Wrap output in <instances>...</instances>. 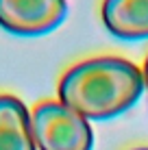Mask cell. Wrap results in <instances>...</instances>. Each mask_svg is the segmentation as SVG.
Segmentation results:
<instances>
[{
  "label": "cell",
  "mask_w": 148,
  "mask_h": 150,
  "mask_svg": "<svg viewBox=\"0 0 148 150\" xmlns=\"http://www.w3.org/2000/svg\"><path fill=\"white\" fill-rule=\"evenodd\" d=\"M144 91V74L122 57L76 63L59 83V102L85 120H109L129 111Z\"/></svg>",
  "instance_id": "6da1fadb"
},
{
  "label": "cell",
  "mask_w": 148,
  "mask_h": 150,
  "mask_svg": "<svg viewBox=\"0 0 148 150\" xmlns=\"http://www.w3.org/2000/svg\"><path fill=\"white\" fill-rule=\"evenodd\" d=\"M37 150H91L89 122L63 102L46 100L30 111Z\"/></svg>",
  "instance_id": "7a4b0ae2"
},
{
  "label": "cell",
  "mask_w": 148,
  "mask_h": 150,
  "mask_svg": "<svg viewBox=\"0 0 148 150\" xmlns=\"http://www.w3.org/2000/svg\"><path fill=\"white\" fill-rule=\"evenodd\" d=\"M68 15V0H0V26L20 37L55 30Z\"/></svg>",
  "instance_id": "3957f363"
},
{
  "label": "cell",
  "mask_w": 148,
  "mask_h": 150,
  "mask_svg": "<svg viewBox=\"0 0 148 150\" xmlns=\"http://www.w3.org/2000/svg\"><path fill=\"white\" fill-rule=\"evenodd\" d=\"M103 22L118 39H148V0H103Z\"/></svg>",
  "instance_id": "277c9868"
},
{
  "label": "cell",
  "mask_w": 148,
  "mask_h": 150,
  "mask_svg": "<svg viewBox=\"0 0 148 150\" xmlns=\"http://www.w3.org/2000/svg\"><path fill=\"white\" fill-rule=\"evenodd\" d=\"M0 150H37L30 113L11 94H0Z\"/></svg>",
  "instance_id": "5b68a950"
},
{
  "label": "cell",
  "mask_w": 148,
  "mask_h": 150,
  "mask_svg": "<svg viewBox=\"0 0 148 150\" xmlns=\"http://www.w3.org/2000/svg\"><path fill=\"white\" fill-rule=\"evenodd\" d=\"M144 85L148 87V57H146V63H144Z\"/></svg>",
  "instance_id": "8992f818"
},
{
  "label": "cell",
  "mask_w": 148,
  "mask_h": 150,
  "mask_svg": "<svg viewBox=\"0 0 148 150\" xmlns=\"http://www.w3.org/2000/svg\"><path fill=\"white\" fill-rule=\"evenodd\" d=\"M135 150H148V148H135Z\"/></svg>",
  "instance_id": "52a82bcc"
}]
</instances>
